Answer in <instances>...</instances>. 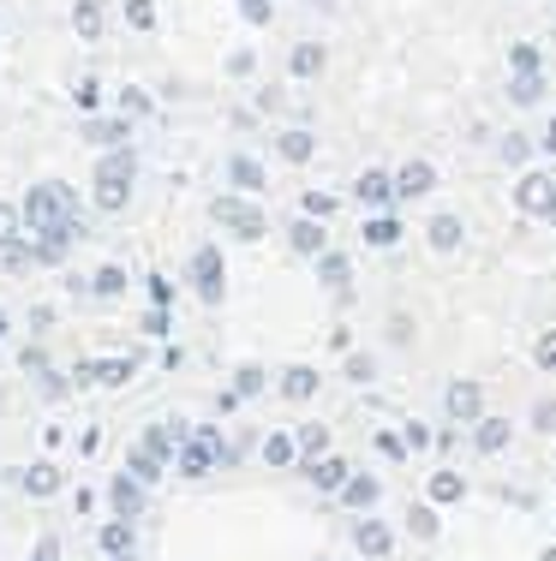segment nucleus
<instances>
[{"mask_svg":"<svg viewBox=\"0 0 556 561\" xmlns=\"http://www.w3.org/2000/svg\"><path fill=\"white\" fill-rule=\"evenodd\" d=\"M78 221V192L60 180H43L31 185V197H24V227L31 233H48V227H72Z\"/></svg>","mask_w":556,"mask_h":561,"instance_id":"obj_1","label":"nucleus"},{"mask_svg":"<svg viewBox=\"0 0 556 561\" xmlns=\"http://www.w3.org/2000/svg\"><path fill=\"white\" fill-rule=\"evenodd\" d=\"M132 173H138V156L126 150H102V162H97V209H126V197H132Z\"/></svg>","mask_w":556,"mask_h":561,"instance_id":"obj_2","label":"nucleus"},{"mask_svg":"<svg viewBox=\"0 0 556 561\" xmlns=\"http://www.w3.org/2000/svg\"><path fill=\"white\" fill-rule=\"evenodd\" d=\"M209 209H216V221L228 227L234 239H258V233H263V209H258V204H246L240 192H222Z\"/></svg>","mask_w":556,"mask_h":561,"instance_id":"obj_3","label":"nucleus"},{"mask_svg":"<svg viewBox=\"0 0 556 561\" xmlns=\"http://www.w3.org/2000/svg\"><path fill=\"white\" fill-rule=\"evenodd\" d=\"M192 287L204 305H222V293H228V275H222V251H192Z\"/></svg>","mask_w":556,"mask_h":561,"instance_id":"obj_4","label":"nucleus"},{"mask_svg":"<svg viewBox=\"0 0 556 561\" xmlns=\"http://www.w3.org/2000/svg\"><path fill=\"white\" fill-rule=\"evenodd\" d=\"M109 507H114L121 519H138V514H144V478H132V472L114 478V484H109Z\"/></svg>","mask_w":556,"mask_h":561,"instance_id":"obj_5","label":"nucleus"},{"mask_svg":"<svg viewBox=\"0 0 556 561\" xmlns=\"http://www.w3.org/2000/svg\"><path fill=\"white\" fill-rule=\"evenodd\" d=\"M60 490V466L55 460H36L31 472H24V496H55Z\"/></svg>","mask_w":556,"mask_h":561,"instance_id":"obj_6","label":"nucleus"},{"mask_svg":"<svg viewBox=\"0 0 556 561\" xmlns=\"http://www.w3.org/2000/svg\"><path fill=\"white\" fill-rule=\"evenodd\" d=\"M126 119H90V126H84V138L90 144H97V150H121V144H126Z\"/></svg>","mask_w":556,"mask_h":561,"instance_id":"obj_7","label":"nucleus"},{"mask_svg":"<svg viewBox=\"0 0 556 561\" xmlns=\"http://www.w3.org/2000/svg\"><path fill=\"white\" fill-rule=\"evenodd\" d=\"M228 185H234V192H263V168L251 162V156H234V162H228Z\"/></svg>","mask_w":556,"mask_h":561,"instance_id":"obj_8","label":"nucleus"},{"mask_svg":"<svg viewBox=\"0 0 556 561\" xmlns=\"http://www.w3.org/2000/svg\"><path fill=\"white\" fill-rule=\"evenodd\" d=\"M162 466H168V460H156V454L144 448V443L126 454V472H132V478H144V484H156V478H162Z\"/></svg>","mask_w":556,"mask_h":561,"instance_id":"obj_9","label":"nucleus"},{"mask_svg":"<svg viewBox=\"0 0 556 561\" xmlns=\"http://www.w3.org/2000/svg\"><path fill=\"white\" fill-rule=\"evenodd\" d=\"M306 472H311L317 490H341V484H348V466H341V460H317V454H311Z\"/></svg>","mask_w":556,"mask_h":561,"instance_id":"obj_10","label":"nucleus"},{"mask_svg":"<svg viewBox=\"0 0 556 561\" xmlns=\"http://www.w3.org/2000/svg\"><path fill=\"white\" fill-rule=\"evenodd\" d=\"M282 394H287V400H311V394H317V370H311V365L287 370V377H282Z\"/></svg>","mask_w":556,"mask_h":561,"instance_id":"obj_11","label":"nucleus"},{"mask_svg":"<svg viewBox=\"0 0 556 561\" xmlns=\"http://www.w3.org/2000/svg\"><path fill=\"white\" fill-rule=\"evenodd\" d=\"M90 293H97V299H121V293H126V270H114V263H102V270H97V280H90Z\"/></svg>","mask_w":556,"mask_h":561,"instance_id":"obj_12","label":"nucleus"},{"mask_svg":"<svg viewBox=\"0 0 556 561\" xmlns=\"http://www.w3.org/2000/svg\"><path fill=\"white\" fill-rule=\"evenodd\" d=\"M72 24H78V36H84V43H97V36H102V7H97V0H78Z\"/></svg>","mask_w":556,"mask_h":561,"instance_id":"obj_13","label":"nucleus"},{"mask_svg":"<svg viewBox=\"0 0 556 561\" xmlns=\"http://www.w3.org/2000/svg\"><path fill=\"white\" fill-rule=\"evenodd\" d=\"M449 412H455V419H479V389H473V382H455V389H449Z\"/></svg>","mask_w":556,"mask_h":561,"instance_id":"obj_14","label":"nucleus"},{"mask_svg":"<svg viewBox=\"0 0 556 561\" xmlns=\"http://www.w3.org/2000/svg\"><path fill=\"white\" fill-rule=\"evenodd\" d=\"M287 66H294V78H317V72H324V48H317V43H299Z\"/></svg>","mask_w":556,"mask_h":561,"instance_id":"obj_15","label":"nucleus"},{"mask_svg":"<svg viewBox=\"0 0 556 561\" xmlns=\"http://www.w3.org/2000/svg\"><path fill=\"white\" fill-rule=\"evenodd\" d=\"M102 550H109V556H126L132 550V519L114 514V526H102Z\"/></svg>","mask_w":556,"mask_h":561,"instance_id":"obj_16","label":"nucleus"},{"mask_svg":"<svg viewBox=\"0 0 556 561\" xmlns=\"http://www.w3.org/2000/svg\"><path fill=\"white\" fill-rule=\"evenodd\" d=\"M431 245L436 251H455L461 245V221L455 216H431Z\"/></svg>","mask_w":556,"mask_h":561,"instance_id":"obj_17","label":"nucleus"},{"mask_svg":"<svg viewBox=\"0 0 556 561\" xmlns=\"http://www.w3.org/2000/svg\"><path fill=\"white\" fill-rule=\"evenodd\" d=\"M395 192H407V197H419V192H431V168H425V162H413V168H401V180H395Z\"/></svg>","mask_w":556,"mask_h":561,"instance_id":"obj_18","label":"nucleus"},{"mask_svg":"<svg viewBox=\"0 0 556 561\" xmlns=\"http://www.w3.org/2000/svg\"><path fill=\"white\" fill-rule=\"evenodd\" d=\"M287 239H294V251H306V257H311V251H324V227H317V221H294V233H287Z\"/></svg>","mask_w":556,"mask_h":561,"instance_id":"obj_19","label":"nucleus"},{"mask_svg":"<svg viewBox=\"0 0 556 561\" xmlns=\"http://www.w3.org/2000/svg\"><path fill=\"white\" fill-rule=\"evenodd\" d=\"M138 443H144V448H150V454H156V460H180V454H174V436H168V431H162V424H150V431H144V436H138Z\"/></svg>","mask_w":556,"mask_h":561,"instance_id":"obj_20","label":"nucleus"},{"mask_svg":"<svg viewBox=\"0 0 556 561\" xmlns=\"http://www.w3.org/2000/svg\"><path fill=\"white\" fill-rule=\"evenodd\" d=\"M341 496H348L353 507H371V502H377V478H348V484H341Z\"/></svg>","mask_w":556,"mask_h":561,"instance_id":"obj_21","label":"nucleus"},{"mask_svg":"<svg viewBox=\"0 0 556 561\" xmlns=\"http://www.w3.org/2000/svg\"><path fill=\"white\" fill-rule=\"evenodd\" d=\"M360 550H365V556H383V550H389V531H383L377 519H365V526H360Z\"/></svg>","mask_w":556,"mask_h":561,"instance_id":"obj_22","label":"nucleus"},{"mask_svg":"<svg viewBox=\"0 0 556 561\" xmlns=\"http://www.w3.org/2000/svg\"><path fill=\"white\" fill-rule=\"evenodd\" d=\"M502 443H509V424H502V419H485V424H479V448L497 454Z\"/></svg>","mask_w":556,"mask_h":561,"instance_id":"obj_23","label":"nucleus"},{"mask_svg":"<svg viewBox=\"0 0 556 561\" xmlns=\"http://www.w3.org/2000/svg\"><path fill=\"white\" fill-rule=\"evenodd\" d=\"M282 156H287V162H306V156H311V131H282Z\"/></svg>","mask_w":556,"mask_h":561,"instance_id":"obj_24","label":"nucleus"},{"mask_svg":"<svg viewBox=\"0 0 556 561\" xmlns=\"http://www.w3.org/2000/svg\"><path fill=\"white\" fill-rule=\"evenodd\" d=\"M126 24H132V31H150V24H156V0H126Z\"/></svg>","mask_w":556,"mask_h":561,"instance_id":"obj_25","label":"nucleus"},{"mask_svg":"<svg viewBox=\"0 0 556 561\" xmlns=\"http://www.w3.org/2000/svg\"><path fill=\"white\" fill-rule=\"evenodd\" d=\"M121 114H126V119H144V114H150V96H144L138 84H126V90H121Z\"/></svg>","mask_w":556,"mask_h":561,"instance_id":"obj_26","label":"nucleus"},{"mask_svg":"<svg viewBox=\"0 0 556 561\" xmlns=\"http://www.w3.org/2000/svg\"><path fill=\"white\" fill-rule=\"evenodd\" d=\"M263 460H270V466H287V460H294V436H282V431H275L270 443H263Z\"/></svg>","mask_w":556,"mask_h":561,"instance_id":"obj_27","label":"nucleus"},{"mask_svg":"<svg viewBox=\"0 0 556 561\" xmlns=\"http://www.w3.org/2000/svg\"><path fill=\"white\" fill-rule=\"evenodd\" d=\"M19 227H24V209H12V204H0V251L19 239Z\"/></svg>","mask_w":556,"mask_h":561,"instance_id":"obj_28","label":"nucleus"},{"mask_svg":"<svg viewBox=\"0 0 556 561\" xmlns=\"http://www.w3.org/2000/svg\"><path fill=\"white\" fill-rule=\"evenodd\" d=\"M461 490H467V484H461L455 472H436V478H431V496H436V502H461Z\"/></svg>","mask_w":556,"mask_h":561,"instance_id":"obj_29","label":"nucleus"},{"mask_svg":"<svg viewBox=\"0 0 556 561\" xmlns=\"http://www.w3.org/2000/svg\"><path fill=\"white\" fill-rule=\"evenodd\" d=\"M258 389H263V370H258V365H246L240 377H234V394H258Z\"/></svg>","mask_w":556,"mask_h":561,"instance_id":"obj_30","label":"nucleus"},{"mask_svg":"<svg viewBox=\"0 0 556 561\" xmlns=\"http://www.w3.org/2000/svg\"><path fill=\"white\" fill-rule=\"evenodd\" d=\"M407 526H413L419 538H431V531H436V514H431V507H413V514H407Z\"/></svg>","mask_w":556,"mask_h":561,"instance_id":"obj_31","label":"nucleus"},{"mask_svg":"<svg viewBox=\"0 0 556 561\" xmlns=\"http://www.w3.org/2000/svg\"><path fill=\"white\" fill-rule=\"evenodd\" d=\"M324 280H329V287H341V280H348V257H324Z\"/></svg>","mask_w":556,"mask_h":561,"instance_id":"obj_32","label":"nucleus"},{"mask_svg":"<svg viewBox=\"0 0 556 561\" xmlns=\"http://www.w3.org/2000/svg\"><path fill=\"white\" fill-rule=\"evenodd\" d=\"M324 443H329V436L317 431V424H306V431H299V448H306V454H324Z\"/></svg>","mask_w":556,"mask_h":561,"instance_id":"obj_33","label":"nucleus"},{"mask_svg":"<svg viewBox=\"0 0 556 561\" xmlns=\"http://www.w3.org/2000/svg\"><path fill=\"white\" fill-rule=\"evenodd\" d=\"M521 204H551V185H545V180H526Z\"/></svg>","mask_w":556,"mask_h":561,"instance_id":"obj_34","label":"nucleus"},{"mask_svg":"<svg viewBox=\"0 0 556 561\" xmlns=\"http://www.w3.org/2000/svg\"><path fill=\"white\" fill-rule=\"evenodd\" d=\"M240 12L251 24H270V0H240Z\"/></svg>","mask_w":556,"mask_h":561,"instance_id":"obj_35","label":"nucleus"},{"mask_svg":"<svg viewBox=\"0 0 556 561\" xmlns=\"http://www.w3.org/2000/svg\"><path fill=\"white\" fill-rule=\"evenodd\" d=\"M360 197H371V204H383V197H389V185H383V180H360Z\"/></svg>","mask_w":556,"mask_h":561,"instance_id":"obj_36","label":"nucleus"},{"mask_svg":"<svg viewBox=\"0 0 556 561\" xmlns=\"http://www.w3.org/2000/svg\"><path fill=\"white\" fill-rule=\"evenodd\" d=\"M538 365H545V370H556V335H545V341H538Z\"/></svg>","mask_w":556,"mask_h":561,"instance_id":"obj_37","label":"nucleus"},{"mask_svg":"<svg viewBox=\"0 0 556 561\" xmlns=\"http://www.w3.org/2000/svg\"><path fill=\"white\" fill-rule=\"evenodd\" d=\"M538 431H556V400H538Z\"/></svg>","mask_w":556,"mask_h":561,"instance_id":"obj_38","label":"nucleus"},{"mask_svg":"<svg viewBox=\"0 0 556 561\" xmlns=\"http://www.w3.org/2000/svg\"><path fill=\"white\" fill-rule=\"evenodd\" d=\"M36 561H60V538H43V543H36Z\"/></svg>","mask_w":556,"mask_h":561,"instance_id":"obj_39","label":"nucleus"},{"mask_svg":"<svg viewBox=\"0 0 556 561\" xmlns=\"http://www.w3.org/2000/svg\"><path fill=\"white\" fill-rule=\"evenodd\" d=\"M545 209H551V221H556V192H551V204H545Z\"/></svg>","mask_w":556,"mask_h":561,"instance_id":"obj_40","label":"nucleus"},{"mask_svg":"<svg viewBox=\"0 0 556 561\" xmlns=\"http://www.w3.org/2000/svg\"><path fill=\"white\" fill-rule=\"evenodd\" d=\"M0 335H7V311H0Z\"/></svg>","mask_w":556,"mask_h":561,"instance_id":"obj_41","label":"nucleus"},{"mask_svg":"<svg viewBox=\"0 0 556 561\" xmlns=\"http://www.w3.org/2000/svg\"><path fill=\"white\" fill-rule=\"evenodd\" d=\"M545 561H556V550H551V556H545Z\"/></svg>","mask_w":556,"mask_h":561,"instance_id":"obj_42","label":"nucleus"}]
</instances>
